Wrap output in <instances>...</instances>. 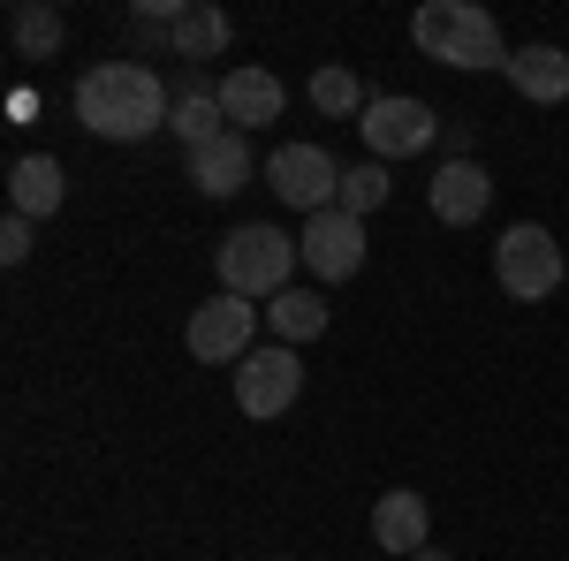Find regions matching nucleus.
<instances>
[{
  "label": "nucleus",
  "instance_id": "nucleus-6",
  "mask_svg": "<svg viewBox=\"0 0 569 561\" xmlns=\"http://www.w3.org/2000/svg\"><path fill=\"white\" fill-rule=\"evenodd\" d=\"M251 334H259V303L220 289L213 303L190 311V334H182V342H190L198 364H243V357H251Z\"/></svg>",
  "mask_w": 569,
  "mask_h": 561
},
{
  "label": "nucleus",
  "instance_id": "nucleus-9",
  "mask_svg": "<svg viewBox=\"0 0 569 561\" xmlns=\"http://www.w3.org/2000/svg\"><path fill=\"white\" fill-rule=\"evenodd\" d=\"M297 251L319 281H350L357 266H365V220L342 213V206H327V213L305 220V236H297Z\"/></svg>",
  "mask_w": 569,
  "mask_h": 561
},
{
  "label": "nucleus",
  "instance_id": "nucleus-19",
  "mask_svg": "<svg viewBox=\"0 0 569 561\" xmlns=\"http://www.w3.org/2000/svg\"><path fill=\"white\" fill-rule=\"evenodd\" d=\"M61 8H46V0H23L16 16H8V46H16V61H53L61 53Z\"/></svg>",
  "mask_w": 569,
  "mask_h": 561
},
{
  "label": "nucleus",
  "instance_id": "nucleus-8",
  "mask_svg": "<svg viewBox=\"0 0 569 561\" xmlns=\"http://www.w3.org/2000/svg\"><path fill=\"white\" fill-rule=\"evenodd\" d=\"M357 137L372 144V160L388 168V160H410V152H426L440 137V122H433V107L426 99H372L365 114H357Z\"/></svg>",
  "mask_w": 569,
  "mask_h": 561
},
{
  "label": "nucleus",
  "instance_id": "nucleus-23",
  "mask_svg": "<svg viewBox=\"0 0 569 561\" xmlns=\"http://www.w3.org/2000/svg\"><path fill=\"white\" fill-rule=\"evenodd\" d=\"M410 561H448V554H440V547H426V554H410Z\"/></svg>",
  "mask_w": 569,
  "mask_h": 561
},
{
  "label": "nucleus",
  "instance_id": "nucleus-16",
  "mask_svg": "<svg viewBox=\"0 0 569 561\" xmlns=\"http://www.w3.org/2000/svg\"><path fill=\"white\" fill-rule=\"evenodd\" d=\"M266 327H273V342L305 349V342H319V334L335 327V311H327L319 289H281V297L266 303Z\"/></svg>",
  "mask_w": 569,
  "mask_h": 561
},
{
  "label": "nucleus",
  "instance_id": "nucleus-11",
  "mask_svg": "<svg viewBox=\"0 0 569 561\" xmlns=\"http://www.w3.org/2000/svg\"><path fill=\"white\" fill-rule=\"evenodd\" d=\"M220 107H228V130H259V122H281V77L243 61L220 77Z\"/></svg>",
  "mask_w": 569,
  "mask_h": 561
},
{
  "label": "nucleus",
  "instance_id": "nucleus-12",
  "mask_svg": "<svg viewBox=\"0 0 569 561\" xmlns=\"http://www.w3.org/2000/svg\"><path fill=\"white\" fill-rule=\"evenodd\" d=\"M426 531H433L426 493L395 485V493H380V501H372V547H388V554H426Z\"/></svg>",
  "mask_w": 569,
  "mask_h": 561
},
{
  "label": "nucleus",
  "instance_id": "nucleus-15",
  "mask_svg": "<svg viewBox=\"0 0 569 561\" xmlns=\"http://www.w3.org/2000/svg\"><path fill=\"white\" fill-rule=\"evenodd\" d=\"M53 206H61V160H53V152H23V160L8 168V213L46 220Z\"/></svg>",
  "mask_w": 569,
  "mask_h": 561
},
{
  "label": "nucleus",
  "instance_id": "nucleus-2",
  "mask_svg": "<svg viewBox=\"0 0 569 561\" xmlns=\"http://www.w3.org/2000/svg\"><path fill=\"white\" fill-rule=\"evenodd\" d=\"M410 46L440 61V69H509V46H501V23L471 8V0H426L410 16Z\"/></svg>",
  "mask_w": 569,
  "mask_h": 561
},
{
  "label": "nucleus",
  "instance_id": "nucleus-3",
  "mask_svg": "<svg viewBox=\"0 0 569 561\" xmlns=\"http://www.w3.org/2000/svg\"><path fill=\"white\" fill-rule=\"evenodd\" d=\"M220 289L228 297H281V289H297L289 273L305 266V251L289 243V228H273V220H251V228H236L228 243H220Z\"/></svg>",
  "mask_w": 569,
  "mask_h": 561
},
{
  "label": "nucleus",
  "instance_id": "nucleus-4",
  "mask_svg": "<svg viewBox=\"0 0 569 561\" xmlns=\"http://www.w3.org/2000/svg\"><path fill=\"white\" fill-rule=\"evenodd\" d=\"M493 281L509 289L517 303H547L555 289H569V259H562V243L547 236V228H509L501 243H493Z\"/></svg>",
  "mask_w": 569,
  "mask_h": 561
},
{
  "label": "nucleus",
  "instance_id": "nucleus-10",
  "mask_svg": "<svg viewBox=\"0 0 569 561\" xmlns=\"http://www.w3.org/2000/svg\"><path fill=\"white\" fill-rule=\"evenodd\" d=\"M182 168H190V182H198L206 198H236V190L251 182V137H243V130H220L213 144L182 152Z\"/></svg>",
  "mask_w": 569,
  "mask_h": 561
},
{
  "label": "nucleus",
  "instance_id": "nucleus-21",
  "mask_svg": "<svg viewBox=\"0 0 569 561\" xmlns=\"http://www.w3.org/2000/svg\"><path fill=\"white\" fill-rule=\"evenodd\" d=\"M388 168H380V160H365V168H342V198H335V206H342V213H380V206H388Z\"/></svg>",
  "mask_w": 569,
  "mask_h": 561
},
{
  "label": "nucleus",
  "instance_id": "nucleus-17",
  "mask_svg": "<svg viewBox=\"0 0 569 561\" xmlns=\"http://www.w3.org/2000/svg\"><path fill=\"white\" fill-rule=\"evenodd\" d=\"M168 130L182 137V152L213 144V137L228 130V107H220V84H182V91H176V114H168Z\"/></svg>",
  "mask_w": 569,
  "mask_h": 561
},
{
  "label": "nucleus",
  "instance_id": "nucleus-14",
  "mask_svg": "<svg viewBox=\"0 0 569 561\" xmlns=\"http://www.w3.org/2000/svg\"><path fill=\"white\" fill-rule=\"evenodd\" d=\"M426 198H433V213L448 220V228H471V220L493 206V182H486L479 160H448V168L433 174V190H426Z\"/></svg>",
  "mask_w": 569,
  "mask_h": 561
},
{
  "label": "nucleus",
  "instance_id": "nucleus-5",
  "mask_svg": "<svg viewBox=\"0 0 569 561\" xmlns=\"http://www.w3.org/2000/svg\"><path fill=\"white\" fill-rule=\"evenodd\" d=\"M297 394H305V364H297L289 342H266L236 364V410L243 418H281Z\"/></svg>",
  "mask_w": 569,
  "mask_h": 561
},
{
  "label": "nucleus",
  "instance_id": "nucleus-7",
  "mask_svg": "<svg viewBox=\"0 0 569 561\" xmlns=\"http://www.w3.org/2000/svg\"><path fill=\"white\" fill-rule=\"evenodd\" d=\"M266 182H273V198L281 206H297V213H327L335 198H342V168L319 152V144H281L273 160H266Z\"/></svg>",
  "mask_w": 569,
  "mask_h": 561
},
{
  "label": "nucleus",
  "instance_id": "nucleus-20",
  "mask_svg": "<svg viewBox=\"0 0 569 561\" xmlns=\"http://www.w3.org/2000/svg\"><path fill=\"white\" fill-rule=\"evenodd\" d=\"M311 107H319V114H335V122H350V114L372 107V99H365V84H357V69L327 61V69H311Z\"/></svg>",
  "mask_w": 569,
  "mask_h": 561
},
{
  "label": "nucleus",
  "instance_id": "nucleus-22",
  "mask_svg": "<svg viewBox=\"0 0 569 561\" xmlns=\"http://www.w3.org/2000/svg\"><path fill=\"white\" fill-rule=\"evenodd\" d=\"M31 228H39V220H23V213H8V220H0V259H8V266H23V259H31Z\"/></svg>",
  "mask_w": 569,
  "mask_h": 561
},
{
  "label": "nucleus",
  "instance_id": "nucleus-1",
  "mask_svg": "<svg viewBox=\"0 0 569 561\" xmlns=\"http://www.w3.org/2000/svg\"><path fill=\"white\" fill-rule=\"evenodd\" d=\"M168 114H176V99L144 61H99L77 84V122L107 144H137V137L168 130Z\"/></svg>",
  "mask_w": 569,
  "mask_h": 561
},
{
  "label": "nucleus",
  "instance_id": "nucleus-13",
  "mask_svg": "<svg viewBox=\"0 0 569 561\" xmlns=\"http://www.w3.org/2000/svg\"><path fill=\"white\" fill-rule=\"evenodd\" d=\"M501 77H509L517 99H531V107H562L569 99V53L562 46H517Z\"/></svg>",
  "mask_w": 569,
  "mask_h": 561
},
{
  "label": "nucleus",
  "instance_id": "nucleus-18",
  "mask_svg": "<svg viewBox=\"0 0 569 561\" xmlns=\"http://www.w3.org/2000/svg\"><path fill=\"white\" fill-rule=\"evenodd\" d=\"M168 53H176V61H213V53H228V8L190 0V8H182V23L168 31Z\"/></svg>",
  "mask_w": 569,
  "mask_h": 561
}]
</instances>
